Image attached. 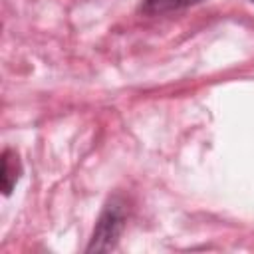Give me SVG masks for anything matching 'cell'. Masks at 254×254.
<instances>
[{
	"instance_id": "3",
	"label": "cell",
	"mask_w": 254,
	"mask_h": 254,
	"mask_svg": "<svg viewBox=\"0 0 254 254\" xmlns=\"http://www.w3.org/2000/svg\"><path fill=\"white\" fill-rule=\"evenodd\" d=\"M202 0H141L139 10L147 16H159V14H169V12H177L189 6H194Z\"/></svg>"
},
{
	"instance_id": "4",
	"label": "cell",
	"mask_w": 254,
	"mask_h": 254,
	"mask_svg": "<svg viewBox=\"0 0 254 254\" xmlns=\"http://www.w3.org/2000/svg\"><path fill=\"white\" fill-rule=\"evenodd\" d=\"M252 2H254V0H252Z\"/></svg>"
},
{
	"instance_id": "2",
	"label": "cell",
	"mask_w": 254,
	"mask_h": 254,
	"mask_svg": "<svg viewBox=\"0 0 254 254\" xmlns=\"http://www.w3.org/2000/svg\"><path fill=\"white\" fill-rule=\"evenodd\" d=\"M20 173H22V165H20V157L14 149L6 147L4 153H2V173H0V179H2V190L4 194H10L14 185L18 183L20 179Z\"/></svg>"
},
{
	"instance_id": "1",
	"label": "cell",
	"mask_w": 254,
	"mask_h": 254,
	"mask_svg": "<svg viewBox=\"0 0 254 254\" xmlns=\"http://www.w3.org/2000/svg\"><path fill=\"white\" fill-rule=\"evenodd\" d=\"M125 222H127L125 202L119 196L109 198L105 202L97 222H95L91 240H89L85 250L87 252H109V250H113L119 242V236L125 228Z\"/></svg>"
}]
</instances>
